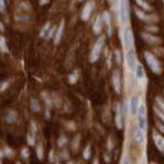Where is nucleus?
Returning <instances> with one entry per match:
<instances>
[{
  "mask_svg": "<svg viewBox=\"0 0 164 164\" xmlns=\"http://www.w3.org/2000/svg\"><path fill=\"white\" fill-rule=\"evenodd\" d=\"M144 57H145V61H147L148 66L150 67V69L154 73H160L162 72L160 63H159V61L154 57V54H152L150 52H144Z\"/></svg>",
  "mask_w": 164,
  "mask_h": 164,
  "instance_id": "1",
  "label": "nucleus"
},
{
  "mask_svg": "<svg viewBox=\"0 0 164 164\" xmlns=\"http://www.w3.org/2000/svg\"><path fill=\"white\" fill-rule=\"evenodd\" d=\"M138 126L142 130H147V109H145V104L142 102L139 105V109H138Z\"/></svg>",
  "mask_w": 164,
  "mask_h": 164,
  "instance_id": "2",
  "label": "nucleus"
},
{
  "mask_svg": "<svg viewBox=\"0 0 164 164\" xmlns=\"http://www.w3.org/2000/svg\"><path fill=\"white\" fill-rule=\"evenodd\" d=\"M104 43H105V38L104 37H100V38L97 39V42L93 46V48L91 51V56H90V61L91 62H96L100 57V53L102 51V47H104Z\"/></svg>",
  "mask_w": 164,
  "mask_h": 164,
  "instance_id": "3",
  "label": "nucleus"
},
{
  "mask_svg": "<svg viewBox=\"0 0 164 164\" xmlns=\"http://www.w3.org/2000/svg\"><path fill=\"white\" fill-rule=\"evenodd\" d=\"M119 12H120V20L125 22L129 18V4H128V0H120Z\"/></svg>",
  "mask_w": 164,
  "mask_h": 164,
  "instance_id": "4",
  "label": "nucleus"
},
{
  "mask_svg": "<svg viewBox=\"0 0 164 164\" xmlns=\"http://www.w3.org/2000/svg\"><path fill=\"white\" fill-rule=\"evenodd\" d=\"M123 43L126 48H131L134 43V39H133V33H131L130 28H125L123 30Z\"/></svg>",
  "mask_w": 164,
  "mask_h": 164,
  "instance_id": "5",
  "label": "nucleus"
},
{
  "mask_svg": "<svg viewBox=\"0 0 164 164\" xmlns=\"http://www.w3.org/2000/svg\"><path fill=\"white\" fill-rule=\"evenodd\" d=\"M137 56H135V52L133 49H130L128 53H126V66H128V68L131 69V71H134L135 67H137Z\"/></svg>",
  "mask_w": 164,
  "mask_h": 164,
  "instance_id": "6",
  "label": "nucleus"
},
{
  "mask_svg": "<svg viewBox=\"0 0 164 164\" xmlns=\"http://www.w3.org/2000/svg\"><path fill=\"white\" fill-rule=\"evenodd\" d=\"M93 8H95V3L93 1H88L85 7L82 9V14H81V18L83 20H87L88 18L91 17V13L93 10Z\"/></svg>",
  "mask_w": 164,
  "mask_h": 164,
  "instance_id": "7",
  "label": "nucleus"
},
{
  "mask_svg": "<svg viewBox=\"0 0 164 164\" xmlns=\"http://www.w3.org/2000/svg\"><path fill=\"white\" fill-rule=\"evenodd\" d=\"M133 135H134V140H135V142H137L139 145H143V144L145 143V131L140 129L139 126H137V128H135Z\"/></svg>",
  "mask_w": 164,
  "mask_h": 164,
  "instance_id": "8",
  "label": "nucleus"
},
{
  "mask_svg": "<svg viewBox=\"0 0 164 164\" xmlns=\"http://www.w3.org/2000/svg\"><path fill=\"white\" fill-rule=\"evenodd\" d=\"M134 71H135V78H137V81L139 83H144L145 82V72H144L143 66L140 63H138Z\"/></svg>",
  "mask_w": 164,
  "mask_h": 164,
  "instance_id": "9",
  "label": "nucleus"
},
{
  "mask_svg": "<svg viewBox=\"0 0 164 164\" xmlns=\"http://www.w3.org/2000/svg\"><path fill=\"white\" fill-rule=\"evenodd\" d=\"M139 105H140V98H139L138 96L131 97L130 104H129V107H130V114H131V115H137L138 109H139Z\"/></svg>",
  "mask_w": 164,
  "mask_h": 164,
  "instance_id": "10",
  "label": "nucleus"
},
{
  "mask_svg": "<svg viewBox=\"0 0 164 164\" xmlns=\"http://www.w3.org/2000/svg\"><path fill=\"white\" fill-rule=\"evenodd\" d=\"M63 28H64V20H61L58 28L56 29V34H54V44H58L61 42V38H62L63 34Z\"/></svg>",
  "mask_w": 164,
  "mask_h": 164,
  "instance_id": "11",
  "label": "nucleus"
},
{
  "mask_svg": "<svg viewBox=\"0 0 164 164\" xmlns=\"http://www.w3.org/2000/svg\"><path fill=\"white\" fill-rule=\"evenodd\" d=\"M142 37L145 42H148L149 44H158L160 43V38H158V37H154L152 34H149V33H142Z\"/></svg>",
  "mask_w": 164,
  "mask_h": 164,
  "instance_id": "12",
  "label": "nucleus"
},
{
  "mask_svg": "<svg viewBox=\"0 0 164 164\" xmlns=\"http://www.w3.org/2000/svg\"><path fill=\"white\" fill-rule=\"evenodd\" d=\"M115 124L118 129L123 128V114H121V106L118 104L116 105V115H115Z\"/></svg>",
  "mask_w": 164,
  "mask_h": 164,
  "instance_id": "13",
  "label": "nucleus"
},
{
  "mask_svg": "<svg viewBox=\"0 0 164 164\" xmlns=\"http://www.w3.org/2000/svg\"><path fill=\"white\" fill-rule=\"evenodd\" d=\"M153 139H154V143H155L158 149L164 150V138L162 137V135L158 134L157 131H154V133H153Z\"/></svg>",
  "mask_w": 164,
  "mask_h": 164,
  "instance_id": "14",
  "label": "nucleus"
},
{
  "mask_svg": "<svg viewBox=\"0 0 164 164\" xmlns=\"http://www.w3.org/2000/svg\"><path fill=\"white\" fill-rule=\"evenodd\" d=\"M17 119H18V114H17L15 111L12 110V109L7 110V112H5V120H7V123L13 124V123H15V121H17Z\"/></svg>",
  "mask_w": 164,
  "mask_h": 164,
  "instance_id": "15",
  "label": "nucleus"
},
{
  "mask_svg": "<svg viewBox=\"0 0 164 164\" xmlns=\"http://www.w3.org/2000/svg\"><path fill=\"white\" fill-rule=\"evenodd\" d=\"M112 85H114L115 91L118 92V93H120L121 85H120V74H119V72H118V71L114 72V74H112Z\"/></svg>",
  "mask_w": 164,
  "mask_h": 164,
  "instance_id": "16",
  "label": "nucleus"
},
{
  "mask_svg": "<svg viewBox=\"0 0 164 164\" xmlns=\"http://www.w3.org/2000/svg\"><path fill=\"white\" fill-rule=\"evenodd\" d=\"M101 29H102V18L97 17L95 23H93V33H95V34H100Z\"/></svg>",
  "mask_w": 164,
  "mask_h": 164,
  "instance_id": "17",
  "label": "nucleus"
},
{
  "mask_svg": "<svg viewBox=\"0 0 164 164\" xmlns=\"http://www.w3.org/2000/svg\"><path fill=\"white\" fill-rule=\"evenodd\" d=\"M135 14L138 15L139 19H142V20H148V22H154V20H157V17H149V15H145V14L143 12H140L139 9H137L135 10Z\"/></svg>",
  "mask_w": 164,
  "mask_h": 164,
  "instance_id": "18",
  "label": "nucleus"
},
{
  "mask_svg": "<svg viewBox=\"0 0 164 164\" xmlns=\"http://www.w3.org/2000/svg\"><path fill=\"white\" fill-rule=\"evenodd\" d=\"M102 18H104L105 24H106V27H107V34L111 35L112 30H111V19H110V14L107 13V12H105L104 14H102Z\"/></svg>",
  "mask_w": 164,
  "mask_h": 164,
  "instance_id": "19",
  "label": "nucleus"
},
{
  "mask_svg": "<svg viewBox=\"0 0 164 164\" xmlns=\"http://www.w3.org/2000/svg\"><path fill=\"white\" fill-rule=\"evenodd\" d=\"M30 109L33 111H35V112L40 111V105H39L38 100H35V98H32V100H30Z\"/></svg>",
  "mask_w": 164,
  "mask_h": 164,
  "instance_id": "20",
  "label": "nucleus"
},
{
  "mask_svg": "<svg viewBox=\"0 0 164 164\" xmlns=\"http://www.w3.org/2000/svg\"><path fill=\"white\" fill-rule=\"evenodd\" d=\"M49 29H51V23L48 22V23H46L43 28H42V30H40V33H39V35L42 37V38H43V37H47V34H48Z\"/></svg>",
  "mask_w": 164,
  "mask_h": 164,
  "instance_id": "21",
  "label": "nucleus"
},
{
  "mask_svg": "<svg viewBox=\"0 0 164 164\" xmlns=\"http://www.w3.org/2000/svg\"><path fill=\"white\" fill-rule=\"evenodd\" d=\"M135 1H137V4L140 7V8H143L144 10H150V5H149V4L147 3V1H144V0H135Z\"/></svg>",
  "mask_w": 164,
  "mask_h": 164,
  "instance_id": "22",
  "label": "nucleus"
},
{
  "mask_svg": "<svg viewBox=\"0 0 164 164\" xmlns=\"http://www.w3.org/2000/svg\"><path fill=\"white\" fill-rule=\"evenodd\" d=\"M42 96H43V98H44V101H46V104H47V107H49L52 106V101H51V96H49V93L48 92H42Z\"/></svg>",
  "mask_w": 164,
  "mask_h": 164,
  "instance_id": "23",
  "label": "nucleus"
},
{
  "mask_svg": "<svg viewBox=\"0 0 164 164\" xmlns=\"http://www.w3.org/2000/svg\"><path fill=\"white\" fill-rule=\"evenodd\" d=\"M0 49H1L3 52H8L7 42H5V38H4V37H0Z\"/></svg>",
  "mask_w": 164,
  "mask_h": 164,
  "instance_id": "24",
  "label": "nucleus"
},
{
  "mask_svg": "<svg viewBox=\"0 0 164 164\" xmlns=\"http://www.w3.org/2000/svg\"><path fill=\"white\" fill-rule=\"evenodd\" d=\"M91 157V148H90V145H87L86 149L83 150V158L85 159H88Z\"/></svg>",
  "mask_w": 164,
  "mask_h": 164,
  "instance_id": "25",
  "label": "nucleus"
},
{
  "mask_svg": "<svg viewBox=\"0 0 164 164\" xmlns=\"http://www.w3.org/2000/svg\"><path fill=\"white\" fill-rule=\"evenodd\" d=\"M68 81H69V83H76L77 82V73L74 72V73H71L68 76Z\"/></svg>",
  "mask_w": 164,
  "mask_h": 164,
  "instance_id": "26",
  "label": "nucleus"
},
{
  "mask_svg": "<svg viewBox=\"0 0 164 164\" xmlns=\"http://www.w3.org/2000/svg\"><path fill=\"white\" fill-rule=\"evenodd\" d=\"M155 100H157V104H158V106H159V109H160V110L164 112V101L162 100L160 97H157Z\"/></svg>",
  "mask_w": 164,
  "mask_h": 164,
  "instance_id": "27",
  "label": "nucleus"
},
{
  "mask_svg": "<svg viewBox=\"0 0 164 164\" xmlns=\"http://www.w3.org/2000/svg\"><path fill=\"white\" fill-rule=\"evenodd\" d=\"M37 155H38L39 159H43V148H42V145H38V148H37Z\"/></svg>",
  "mask_w": 164,
  "mask_h": 164,
  "instance_id": "28",
  "label": "nucleus"
},
{
  "mask_svg": "<svg viewBox=\"0 0 164 164\" xmlns=\"http://www.w3.org/2000/svg\"><path fill=\"white\" fill-rule=\"evenodd\" d=\"M154 110H155V114L163 120V123H164V112H163L160 109H158V107H154Z\"/></svg>",
  "mask_w": 164,
  "mask_h": 164,
  "instance_id": "29",
  "label": "nucleus"
},
{
  "mask_svg": "<svg viewBox=\"0 0 164 164\" xmlns=\"http://www.w3.org/2000/svg\"><path fill=\"white\" fill-rule=\"evenodd\" d=\"M27 140H28V144H29V145H34V138H33L32 134L27 135Z\"/></svg>",
  "mask_w": 164,
  "mask_h": 164,
  "instance_id": "30",
  "label": "nucleus"
},
{
  "mask_svg": "<svg viewBox=\"0 0 164 164\" xmlns=\"http://www.w3.org/2000/svg\"><path fill=\"white\" fill-rule=\"evenodd\" d=\"M66 143H67V139H66V137H63V135H62V137L59 138V140H58V145H59V147H63Z\"/></svg>",
  "mask_w": 164,
  "mask_h": 164,
  "instance_id": "31",
  "label": "nucleus"
},
{
  "mask_svg": "<svg viewBox=\"0 0 164 164\" xmlns=\"http://www.w3.org/2000/svg\"><path fill=\"white\" fill-rule=\"evenodd\" d=\"M22 155L24 157V158H28V157H29V150H28L27 148H24V149H22Z\"/></svg>",
  "mask_w": 164,
  "mask_h": 164,
  "instance_id": "32",
  "label": "nucleus"
},
{
  "mask_svg": "<svg viewBox=\"0 0 164 164\" xmlns=\"http://www.w3.org/2000/svg\"><path fill=\"white\" fill-rule=\"evenodd\" d=\"M0 12L1 13L5 12V1L4 0H0Z\"/></svg>",
  "mask_w": 164,
  "mask_h": 164,
  "instance_id": "33",
  "label": "nucleus"
},
{
  "mask_svg": "<svg viewBox=\"0 0 164 164\" xmlns=\"http://www.w3.org/2000/svg\"><path fill=\"white\" fill-rule=\"evenodd\" d=\"M54 30H56V28H52V29H49L48 34H47V38H52L53 34H54Z\"/></svg>",
  "mask_w": 164,
  "mask_h": 164,
  "instance_id": "34",
  "label": "nucleus"
},
{
  "mask_svg": "<svg viewBox=\"0 0 164 164\" xmlns=\"http://www.w3.org/2000/svg\"><path fill=\"white\" fill-rule=\"evenodd\" d=\"M115 58H116V62H118V63L121 62V59H120V52H119V51H116V52H115Z\"/></svg>",
  "mask_w": 164,
  "mask_h": 164,
  "instance_id": "35",
  "label": "nucleus"
},
{
  "mask_svg": "<svg viewBox=\"0 0 164 164\" xmlns=\"http://www.w3.org/2000/svg\"><path fill=\"white\" fill-rule=\"evenodd\" d=\"M147 29H148V32H158V28H157V27H150V25H148Z\"/></svg>",
  "mask_w": 164,
  "mask_h": 164,
  "instance_id": "36",
  "label": "nucleus"
},
{
  "mask_svg": "<svg viewBox=\"0 0 164 164\" xmlns=\"http://www.w3.org/2000/svg\"><path fill=\"white\" fill-rule=\"evenodd\" d=\"M157 126L159 128V130H160L162 133H164V126H163V124H160V123H157Z\"/></svg>",
  "mask_w": 164,
  "mask_h": 164,
  "instance_id": "37",
  "label": "nucleus"
},
{
  "mask_svg": "<svg viewBox=\"0 0 164 164\" xmlns=\"http://www.w3.org/2000/svg\"><path fill=\"white\" fill-rule=\"evenodd\" d=\"M7 86H8V82H4V83H1V86H0V90H5L7 88Z\"/></svg>",
  "mask_w": 164,
  "mask_h": 164,
  "instance_id": "38",
  "label": "nucleus"
},
{
  "mask_svg": "<svg viewBox=\"0 0 164 164\" xmlns=\"http://www.w3.org/2000/svg\"><path fill=\"white\" fill-rule=\"evenodd\" d=\"M121 164H130V163H129V159L126 158V157H124V158H123V162H121Z\"/></svg>",
  "mask_w": 164,
  "mask_h": 164,
  "instance_id": "39",
  "label": "nucleus"
},
{
  "mask_svg": "<svg viewBox=\"0 0 164 164\" xmlns=\"http://www.w3.org/2000/svg\"><path fill=\"white\" fill-rule=\"evenodd\" d=\"M4 152H5V154H7V155H12V150H10V149H9V148H5V150H4Z\"/></svg>",
  "mask_w": 164,
  "mask_h": 164,
  "instance_id": "40",
  "label": "nucleus"
},
{
  "mask_svg": "<svg viewBox=\"0 0 164 164\" xmlns=\"http://www.w3.org/2000/svg\"><path fill=\"white\" fill-rule=\"evenodd\" d=\"M48 1H49V0H39V4H40V5H44V4H47Z\"/></svg>",
  "mask_w": 164,
  "mask_h": 164,
  "instance_id": "41",
  "label": "nucleus"
},
{
  "mask_svg": "<svg viewBox=\"0 0 164 164\" xmlns=\"http://www.w3.org/2000/svg\"><path fill=\"white\" fill-rule=\"evenodd\" d=\"M32 129H33V133H35V131H37V128H35V124L34 123H32Z\"/></svg>",
  "mask_w": 164,
  "mask_h": 164,
  "instance_id": "42",
  "label": "nucleus"
},
{
  "mask_svg": "<svg viewBox=\"0 0 164 164\" xmlns=\"http://www.w3.org/2000/svg\"><path fill=\"white\" fill-rule=\"evenodd\" d=\"M49 159H51V162H53V152H51V154H49Z\"/></svg>",
  "mask_w": 164,
  "mask_h": 164,
  "instance_id": "43",
  "label": "nucleus"
},
{
  "mask_svg": "<svg viewBox=\"0 0 164 164\" xmlns=\"http://www.w3.org/2000/svg\"><path fill=\"white\" fill-rule=\"evenodd\" d=\"M105 160H106V162H110V158H109V155H105Z\"/></svg>",
  "mask_w": 164,
  "mask_h": 164,
  "instance_id": "44",
  "label": "nucleus"
},
{
  "mask_svg": "<svg viewBox=\"0 0 164 164\" xmlns=\"http://www.w3.org/2000/svg\"><path fill=\"white\" fill-rule=\"evenodd\" d=\"M0 30H4V27H3L1 23H0Z\"/></svg>",
  "mask_w": 164,
  "mask_h": 164,
  "instance_id": "45",
  "label": "nucleus"
},
{
  "mask_svg": "<svg viewBox=\"0 0 164 164\" xmlns=\"http://www.w3.org/2000/svg\"><path fill=\"white\" fill-rule=\"evenodd\" d=\"M110 1H111L112 4H115V3H116V0H110Z\"/></svg>",
  "mask_w": 164,
  "mask_h": 164,
  "instance_id": "46",
  "label": "nucleus"
},
{
  "mask_svg": "<svg viewBox=\"0 0 164 164\" xmlns=\"http://www.w3.org/2000/svg\"><path fill=\"white\" fill-rule=\"evenodd\" d=\"M93 164H98V162H97V160H95V162H93Z\"/></svg>",
  "mask_w": 164,
  "mask_h": 164,
  "instance_id": "47",
  "label": "nucleus"
},
{
  "mask_svg": "<svg viewBox=\"0 0 164 164\" xmlns=\"http://www.w3.org/2000/svg\"><path fill=\"white\" fill-rule=\"evenodd\" d=\"M67 164H73V163H72V162H68V163H67Z\"/></svg>",
  "mask_w": 164,
  "mask_h": 164,
  "instance_id": "48",
  "label": "nucleus"
},
{
  "mask_svg": "<svg viewBox=\"0 0 164 164\" xmlns=\"http://www.w3.org/2000/svg\"><path fill=\"white\" fill-rule=\"evenodd\" d=\"M1 155H3V153H1V152H0V157H1Z\"/></svg>",
  "mask_w": 164,
  "mask_h": 164,
  "instance_id": "49",
  "label": "nucleus"
},
{
  "mask_svg": "<svg viewBox=\"0 0 164 164\" xmlns=\"http://www.w3.org/2000/svg\"><path fill=\"white\" fill-rule=\"evenodd\" d=\"M77 1H82V0H77Z\"/></svg>",
  "mask_w": 164,
  "mask_h": 164,
  "instance_id": "50",
  "label": "nucleus"
},
{
  "mask_svg": "<svg viewBox=\"0 0 164 164\" xmlns=\"http://www.w3.org/2000/svg\"><path fill=\"white\" fill-rule=\"evenodd\" d=\"M152 164H155V163H152Z\"/></svg>",
  "mask_w": 164,
  "mask_h": 164,
  "instance_id": "51",
  "label": "nucleus"
},
{
  "mask_svg": "<svg viewBox=\"0 0 164 164\" xmlns=\"http://www.w3.org/2000/svg\"><path fill=\"white\" fill-rule=\"evenodd\" d=\"M163 1H164V0H163Z\"/></svg>",
  "mask_w": 164,
  "mask_h": 164,
  "instance_id": "52",
  "label": "nucleus"
}]
</instances>
